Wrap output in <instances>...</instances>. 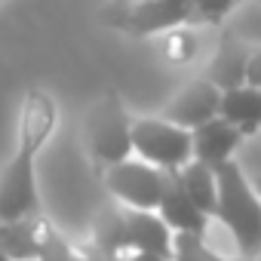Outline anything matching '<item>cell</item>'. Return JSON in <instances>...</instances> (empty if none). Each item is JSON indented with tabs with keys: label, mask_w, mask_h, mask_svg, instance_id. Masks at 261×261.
<instances>
[{
	"label": "cell",
	"mask_w": 261,
	"mask_h": 261,
	"mask_svg": "<svg viewBox=\"0 0 261 261\" xmlns=\"http://www.w3.org/2000/svg\"><path fill=\"white\" fill-rule=\"evenodd\" d=\"M169 34V59L175 62H188L194 56V37L191 34H178V28L166 31Z\"/></svg>",
	"instance_id": "obj_17"
},
{
	"label": "cell",
	"mask_w": 261,
	"mask_h": 261,
	"mask_svg": "<svg viewBox=\"0 0 261 261\" xmlns=\"http://www.w3.org/2000/svg\"><path fill=\"white\" fill-rule=\"evenodd\" d=\"M105 188L133 209H157L160 188H163V169L151 166L148 160H120L101 172Z\"/></svg>",
	"instance_id": "obj_6"
},
{
	"label": "cell",
	"mask_w": 261,
	"mask_h": 261,
	"mask_svg": "<svg viewBox=\"0 0 261 261\" xmlns=\"http://www.w3.org/2000/svg\"><path fill=\"white\" fill-rule=\"evenodd\" d=\"M224 261H261V258H243L240 255V258H224Z\"/></svg>",
	"instance_id": "obj_22"
},
{
	"label": "cell",
	"mask_w": 261,
	"mask_h": 261,
	"mask_svg": "<svg viewBox=\"0 0 261 261\" xmlns=\"http://www.w3.org/2000/svg\"><path fill=\"white\" fill-rule=\"evenodd\" d=\"M40 224H43L40 215L0 221V252H7L13 261H37Z\"/></svg>",
	"instance_id": "obj_13"
},
{
	"label": "cell",
	"mask_w": 261,
	"mask_h": 261,
	"mask_svg": "<svg viewBox=\"0 0 261 261\" xmlns=\"http://www.w3.org/2000/svg\"><path fill=\"white\" fill-rule=\"evenodd\" d=\"M98 252L105 255H126V224H123V209L117 206H105L95 215L92 224V243Z\"/></svg>",
	"instance_id": "obj_15"
},
{
	"label": "cell",
	"mask_w": 261,
	"mask_h": 261,
	"mask_svg": "<svg viewBox=\"0 0 261 261\" xmlns=\"http://www.w3.org/2000/svg\"><path fill=\"white\" fill-rule=\"evenodd\" d=\"M74 249H71V243L56 230V224L53 221H46L43 218V224H40V246H37V261H74Z\"/></svg>",
	"instance_id": "obj_16"
},
{
	"label": "cell",
	"mask_w": 261,
	"mask_h": 261,
	"mask_svg": "<svg viewBox=\"0 0 261 261\" xmlns=\"http://www.w3.org/2000/svg\"><path fill=\"white\" fill-rule=\"evenodd\" d=\"M249 49L243 40H237L233 34H224L209 68H206V77L218 86V89H230V86H240L246 83V59H249Z\"/></svg>",
	"instance_id": "obj_12"
},
{
	"label": "cell",
	"mask_w": 261,
	"mask_h": 261,
	"mask_svg": "<svg viewBox=\"0 0 261 261\" xmlns=\"http://www.w3.org/2000/svg\"><path fill=\"white\" fill-rule=\"evenodd\" d=\"M157 212L160 218L175 230H185V233H206L209 227V215L191 200V194L185 191L181 178H178V169H163V188H160V203H157Z\"/></svg>",
	"instance_id": "obj_8"
},
{
	"label": "cell",
	"mask_w": 261,
	"mask_h": 261,
	"mask_svg": "<svg viewBox=\"0 0 261 261\" xmlns=\"http://www.w3.org/2000/svg\"><path fill=\"white\" fill-rule=\"evenodd\" d=\"M178 178H181L185 191L191 194V200L212 218L215 200H218V178H215V169L191 157L185 166H178Z\"/></svg>",
	"instance_id": "obj_14"
},
{
	"label": "cell",
	"mask_w": 261,
	"mask_h": 261,
	"mask_svg": "<svg viewBox=\"0 0 261 261\" xmlns=\"http://www.w3.org/2000/svg\"><path fill=\"white\" fill-rule=\"evenodd\" d=\"M215 178H218V200L212 218H218L230 230L243 258H255L261 249V197L233 157L215 169Z\"/></svg>",
	"instance_id": "obj_3"
},
{
	"label": "cell",
	"mask_w": 261,
	"mask_h": 261,
	"mask_svg": "<svg viewBox=\"0 0 261 261\" xmlns=\"http://www.w3.org/2000/svg\"><path fill=\"white\" fill-rule=\"evenodd\" d=\"M240 0H105L98 19L123 34L151 37L185 25H221Z\"/></svg>",
	"instance_id": "obj_2"
},
{
	"label": "cell",
	"mask_w": 261,
	"mask_h": 261,
	"mask_svg": "<svg viewBox=\"0 0 261 261\" xmlns=\"http://www.w3.org/2000/svg\"><path fill=\"white\" fill-rule=\"evenodd\" d=\"M246 83L261 86V46L258 49H249V59H246Z\"/></svg>",
	"instance_id": "obj_18"
},
{
	"label": "cell",
	"mask_w": 261,
	"mask_h": 261,
	"mask_svg": "<svg viewBox=\"0 0 261 261\" xmlns=\"http://www.w3.org/2000/svg\"><path fill=\"white\" fill-rule=\"evenodd\" d=\"M126 261H172L166 255H157V252H129Z\"/></svg>",
	"instance_id": "obj_20"
},
{
	"label": "cell",
	"mask_w": 261,
	"mask_h": 261,
	"mask_svg": "<svg viewBox=\"0 0 261 261\" xmlns=\"http://www.w3.org/2000/svg\"><path fill=\"white\" fill-rule=\"evenodd\" d=\"M133 151L157 169H178L194 157L191 129L166 117H136L133 120Z\"/></svg>",
	"instance_id": "obj_5"
},
{
	"label": "cell",
	"mask_w": 261,
	"mask_h": 261,
	"mask_svg": "<svg viewBox=\"0 0 261 261\" xmlns=\"http://www.w3.org/2000/svg\"><path fill=\"white\" fill-rule=\"evenodd\" d=\"M243 139L246 136L240 133L230 120H224L221 114H215V117H209V120H203L200 126L191 129V151H194V160L218 169L224 160L233 157V151L240 148Z\"/></svg>",
	"instance_id": "obj_9"
},
{
	"label": "cell",
	"mask_w": 261,
	"mask_h": 261,
	"mask_svg": "<svg viewBox=\"0 0 261 261\" xmlns=\"http://www.w3.org/2000/svg\"><path fill=\"white\" fill-rule=\"evenodd\" d=\"M0 261H13V258H10V255H7V252H0Z\"/></svg>",
	"instance_id": "obj_23"
},
{
	"label": "cell",
	"mask_w": 261,
	"mask_h": 261,
	"mask_svg": "<svg viewBox=\"0 0 261 261\" xmlns=\"http://www.w3.org/2000/svg\"><path fill=\"white\" fill-rule=\"evenodd\" d=\"M56 101L43 89H28L19 114L16 129V151L0 169V221L7 218H28L40 215V194H37V154L56 133Z\"/></svg>",
	"instance_id": "obj_1"
},
{
	"label": "cell",
	"mask_w": 261,
	"mask_h": 261,
	"mask_svg": "<svg viewBox=\"0 0 261 261\" xmlns=\"http://www.w3.org/2000/svg\"><path fill=\"white\" fill-rule=\"evenodd\" d=\"M74 261H117V255H105V252H98L95 246H86V249H80V252L74 255Z\"/></svg>",
	"instance_id": "obj_19"
},
{
	"label": "cell",
	"mask_w": 261,
	"mask_h": 261,
	"mask_svg": "<svg viewBox=\"0 0 261 261\" xmlns=\"http://www.w3.org/2000/svg\"><path fill=\"white\" fill-rule=\"evenodd\" d=\"M218 101H221V89L203 74V77H194L188 80L160 111V117L185 126V129H194L200 126L203 120L215 117L218 114Z\"/></svg>",
	"instance_id": "obj_7"
},
{
	"label": "cell",
	"mask_w": 261,
	"mask_h": 261,
	"mask_svg": "<svg viewBox=\"0 0 261 261\" xmlns=\"http://www.w3.org/2000/svg\"><path fill=\"white\" fill-rule=\"evenodd\" d=\"M126 224V252H157L172 258V227L160 218L157 209L123 206Z\"/></svg>",
	"instance_id": "obj_10"
},
{
	"label": "cell",
	"mask_w": 261,
	"mask_h": 261,
	"mask_svg": "<svg viewBox=\"0 0 261 261\" xmlns=\"http://www.w3.org/2000/svg\"><path fill=\"white\" fill-rule=\"evenodd\" d=\"M218 114L230 120L243 136H255L261 129V86L240 83V86L221 89Z\"/></svg>",
	"instance_id": "obj_11"
},
{
	"label": "cell",
	"mask_w": 261,
	"mask_h": 261,
	"mask_svg": "<svg viewBox=\"0 0 261 261\" xmlns=\"http://www.w3.org/2000/svg\"><path fill=\"white\" fill-rule=\"evenodd\" d=\"M83 145L98 175L133 154V120L117 92H105L89 108L83 120Z\"/></svg>",
	"instance_id": "obj_4"
},
{
	"label": "cell",
	"mask_w": 261,
	"mask_h": 261,
	"mask_svg": "<svg viewBox=\"0 0 261 261\" xmlns=\"http://www.w3.org/2000/svg\"><path fill=\"white\" fill-rule=\"evenodd\" d=\"M252 185H255V191H258V197H261V175H255V178H252Z\"/></svg>",
	"instance_id": "obj_21"
}]
</instances>
